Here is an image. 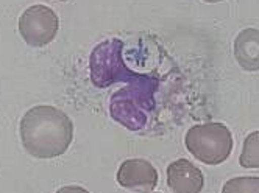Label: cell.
Returning <instances> with one entry per match:
<instances>
[{
  "label": "cell",
  "instance_id": "8",
  "mask_svg": "<svg viewBox=\"0 0 259 193\" xmlns=\"http://www.w3.org/2000/svg\"><path fill=\"white\" fill-rule=\"evenodd\" d=\"M234 56L244 70H259V30L245 28L237 34L234 41Z\"/></svg>",
  "mask_w": 259,
  "mask_h": 193
},
{
  "label": "cell",
  "instance_id": "2",
  "mask_svg": "<svg viewBox=\"0 0 259 193\" xmlns=\"http://www.w3.org/2000/svg\"><path fill=\"white\" fill-rule=\"evenodd\" d=\"M188 151L208 165L224 164L233 151V134L222 123L209 122L192 126L184 137Z\"/></svg>",
  "mask_w": 259,
  "mask_h": 193
},
{
  "label": "cell",
  "instance_id": "1",
  "mask_svg": "<svg viewBox=\"0 0 259 193\" xmlns=\"http://www.w3.org/2000/svg\"><path fill=\"white\" fill-rule=\"evenodd\" d=\"M21 139L27 153L38 159H53L67 151L73 139V123L55 106L39 105L24 114Z\"/></svg>",
  "mask_w": 259,
  "mask_h": 193
},
{
  "label": "cell",
  "instance_id": "10",
  "mask_svg": "<svg viewBox=\"0 0 259 193\" xmlns=\"http://www.w3.org/2000/svg\"><path fill=\"white\" fill-rule=\"evenodd\" d=\"M222 193H259V178L242 176L227 181Z\"/></svg>",
  "mask_w": 259,
  "mask_h": 193
},
{
  "label": "cell",
  "instance_id": "4",
  "mask_svg": "<svg viewBox=\"0 0 259 193\" xmlns=\"http://www.w3.org/2000/svg\"><path fill=\"white\" fill-rule=\"evenodd\" d=\"M60 21L52 8L33 5L19 17V33L30 47H46L58 33Z\"/></svg>",
  "mask_w": 259,
  "mask_h": 193
},
{
  "label": "cell",
  "instance_id": "9",
  "mask_svg": "<svg viewBox=\"0 0 259 193\" xmlns=\"http://www.w3.org/2000/svg\"><path fill=\"white\" fill-rule=\"evenodd\" d=\"M239 162L245 168H259V131L250 132L245 137Z\"/></svg>",
  "mask_w": 259,
  "mask_h": 193
},
{
  "label": "cell",
  "instance_id": "5",
  "mask_svg": "<svg viewBox=\"0 0 259 193\" xmlns=\"http://www.w3.org/2000/svg\"><path fill=\"white\" fill-rule=\"evenodd\" d=\"M122 42L109 39L99 44L91 53V80L97 87H106L119 81L117 70H128L122 63Z\"/></svg>",
  "mask_w": 259,
  "mask_h": 193
},
{
  "label": "cell",
  "instance_id": "6",
  "mask_svg": "<svg viewBox=\"0 0 259 193\" xmlns=\"http://www.w3.org/2000/svg\"><path fill=\"white\" fill-rule=\"evenodd\" d=\"M117 182L128 190L152 191L158 185V171L145 159H126L119 167Z\"/></svg>",
  "mask_w": 259,
  "mask_h": 193
},
{
  "label": "cell",
  "instance_id": "11",
  "mask_svg": "<svg viewBox=\"0 0 259 193\" xmlns=\"http://www.w3.org/2000/svg\"><path fill=\"white\" fill-rule=\"evenodd\" d=\"M55 193H89V191L80 185H67V187H61L58 191H55Z\"/></svg>",
  "mask_w": 259,
  "mask_h": 193
},
{
  "label": "cell",
  "instance_id": "12",
  "mask_svg": "<svg viewBox=\"0 0 259 193\" xmlns=\"http://www.w3.org/2000/svg\"><path fill=\"white\" fill-rule=\"evenodd\" d=\"M203 2H208V4H217V2H224V0H203Z\"/></svg>",
  "mask_w": 259,
  "mask_h": 193
},
{
  "label": "cell",
  "instance_id": "3",
  "mask_svg": "<svg viewBox=\"0 0 259 193\" xmlns=\"http://www.w3.org/2000/svg\"><path fill=\"white\" fill-rule=\"evenodd\" d=\"M153 81L147 76L138 83H133L132 87H125L119 92H116L111 99V115L113 119L122 123L123 126L130 129H139L145 125L147 117L142 114V106L147 109H152V96H139L144 92L153 93Z\"/></svg>",
  "mask_w": 259,
  "mask_h": 193
},
{
  "label": "cell",
  "instance_id": "13",
  "mask_svg": "<svg viewBox=\"0 0 259 193\" xmlns=\"http://www.w3.org/2000/svg\"><path fill=\"white\" fill-rule=\"evenodd\" d=\"M61 2H67V0H61Z\"/></svg>",
  "mask_w": 259,
  "mask_h": 193
},
{
  "label": "cell",
  "instance_id": "7",
  "mask_svg": "<svg viewBox=\"0 0 259 193\" xmlns=\"http://www.w3.org/2000/svg\"><path fill=\"white\" fill-rule=\"evenodd\" d=\"M167 185L174 193H200L205 178L191 161L178 159L167 167Z\"/></svg>",
  "mask_w": 259,
  "mask_h": 193
}]
</instances>
